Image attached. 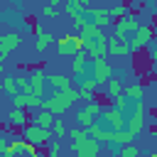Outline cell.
I'll return each mask as SVG.
<instances>
[{"instance_id":"cell-1","label":"cell","mask_w":157,"mask_h":157,"mask_svg":"<svg viewBox=\"0 0 157 157\" xmlns=\"http://www.w3.org/2000/svg\"><path fill=\"white\" fill-rule=\"evenodd\" d=\"M76 101H78V91H76V88L54 91V96L42 98V110H49L52 115H61V113H66Z\"/></svg>"},{"instance_id":"cell-2","label":"cell","mask_w":157,"mask_h":157,"mask_svg":"<svg viewBox=\"0 0 157 157\" xmlns=\"http://www.w3.org/2000/svg\"><path fill=\"white\" fill-rule=\"evenodd\" d=\"M125 39H128L130 54H140V52L147 47V42L155 39V29H152V25H140V27H137L135 32H130Z\"/></svg>"},{"instance_id":"cell-3","label":"cell","mask_w":157,"mask_h":157,"mask_svg":"<svg viewBox=\"0 0 157 157\" xmlns=\"http://www.w3.org/2000/svg\"><path fill=\"white\" fill-rule=\"evenodd\" d=\"M96 123H101L110 130H125V113L115 105H108V108H101V113L96 115Z\"/></svg>"},{"instance_id":"cell-4","label":"cell","mask_w":157,"mask_h":157,"mask_svg":"<svg viewBox=\"0 0 157 157\" xmlns=\"http://www.w3.org/2000/svg\"><path fill=\"white\" fill-rule=\"evenodd\" d=\"M20 130H22V140H27L29 145H34L37 150H39V147H44V145L49 142V137H52V132H49L47 128H39V125H34V123L22 125Z\"/></svg>"},{"instance_id":"cell-5","label":"cell","mask_w":157,"mask_h":157,"mask_svg":"<svg viewBox=\"0 0 157 157\" xmlns=\"http://www.w3.org/2000/svg\"><path fill=\"white\" fill-rule=\"evenodd\" d=\"M110 76H113V66L108 64V59H105V56H96L93 64H91V78H93L98 86H103Z\"/></svg>"},{"instance_id":"cell-6","label":"cell","mask_w":157,"mask_h":157,"mask_svg":"<svg viewBox=\"0 0 157 157\" xmlns=\"http://www.w3.org/2000/svg\"><path fill=\"white\" fill-rule=\"evenodd\" d=\"M71 147L78 157H101V142L93 137H83L81 142H71Z\"/></svg>"},{"instance_id":"cell-7","label":"cell","mask_w":157,"mask_h":157,"mask_svg":"<svg viewBox=\"0 0 157 157\" xmlns=\"http://www.w3.org/2000/svg\"><path fill=\"white\" fill-rule=\"evenodd\" d=\"M105 34L101 32V34H96V37H88V39H83V52L91 56V59H96V56H105Z\"/></svg>"},{"instance_id":"cell-8","label":"cell","mask_w":157,"mask_h":157,"mask_svg":"<svg viewBox=\"0 0 157 157\" xmlns=\"http://www.w3.org/2000/svg\"><path fill=\"white\" fill-rule=\"evenodd\" d=\"M42 98L44 96H34V93H15L12 96V108H22V110H39L42 108Z\"/></svg>"},{"instance_id":"cell-9","label":"cell","mask_w":157,"mask_h":157,"mask_svg":"<svg viewBox=\"0 0 157 157\" xmlns=\"http://www.w3.org/2000/svg\"><path fill=\"white\" fill-rule=\"evenodd\" d=\"M101 103H96V101H88V105L86 108H78V113H76V123L81 125V128H88L93 120H96V115L101 113Z\"/></svg>"},{"instance_id":"cell-10","label":"cell","mask_w":157,"mask_h":157,"mask_svg":"<svg viewBox=\"0 0 157 157\" xmlns=\"http://www.w3.org/2000/svg\"><path fill=\"white\" fill-rule=\"evenodd\" d=\"M105 54L113 56H130V47L125 37H108L105 39Z\"/></svg>"},{"instance_id":"cell-11","label":"cell","mask_w":157,"mask_h":157,"mask_svg":"<svg viewBox=\"0 0 157 157\" xmlns=\"http://www.w3.org/2000/svg\"><path fill=\"white\" fill-rule=\"evenodd\" d=\"M22 44V39H20V34H15V32H7V34H2L0 37V61L5 59V56H10L17 47Z\"/></svg>"},{"instance_id":"cell-12","label":"cell","mask_w":157,"mask_h":157,"mask_svg":"<svg viewBox=\"0 0 157 157\" xmlns=\"http://www.w3.org/2000/svg\"><path fill=\"white\" fill-rule=\"evenodd\" d=\"M113 27H115V37H128L130 32H135V29L140 27V22H137L132 15H125V17L115 20V22H113Z\"/></svg>"},{"instance_id":"cell-13","label":"cell","mask_w":157,"mask_h":157,"mask_svg":"<svg viewBox=\"0 0 157 157\" xmlns=\"http://www.w3.org/2000/svg\"><path fill=\"white\" fill-rule=\"evenodd\" d=\"M27 81H29V91L34 93V96H44V83H47V74L42 71V69H34L29 76H27Z\"/></svg>"},{"instance_id":"cell-14","label":"cell","mask_w":157,"mask_h":157,"mask_svg":"<svg viewBox=\"0 0 157 157\" xmlns=\"http://www.w3.org/2000/svg\"><path fill=\"white\" fill-rule=\"evenodd\" d=\"M56 39H54V34H49V32H44V29H39V27H34V49L42 54L49 44H54Z\"/></svg>"},{"instance_id":"cell-15","label":"cell","mask_w":157,"mask_h":157,"mask_svg":"<svg viewBox=\"0 0 157 157\" xmlns=\"http://www.w3.org/2000/svg\"><path fill=\"white\" fill-rule=\"evenodd\" d=\"M47 83H49L54 91L71 88V78H69V76H64V74H52V76H47Z\"/></svg>"},{"instance_id":"cell-16","label":"cell","mask_w":157,"mask_h":157,"mask_svg":"<svg viewBox=\"0 0 157 157\" xmlns=\"http://www.w3.org/2000/svg\"><path fill=\"white\" fill-rule=\"evenodd\" d=\"M56 49H59V54H61V56H74V54H76V49H74V44H71V34L59 37Z\"/></svg>"},{"instance_id":"cell-17","label":"cell","mask_w":157,"mask_h":157,"mask_svg":"<svg viewBox=\"0 0 157 157\" xmlns=\"http://www.w3.org/2000/svg\"><path fill=\"white\" fill-rule=\"evenodd\" d=\"M7 123H10L12 128H22V125H27V113H25L22 108H12L10 115H7Z\"/></svg>"},{"instance_id":"cell-18","label":"cell","mask_w":157,"mask_h":157,"mask_svg":"<svg viewBox=\"0 0 157 157\" xmlns=\"http://www.w3.org/2000/svg\"><path fill=\"white\" fill-rule=\"evenodd\" d=\"M118 93H123V83H120V78L110 76V78L105 81V98H115Z\"/></svg>"},{"instance_id":"cell-19","label":"cell","mask_w":157,"mask_h":157,"mask_svg":"<svg viewBox=\"0 0 157 157\" xmlns=\"http://www.w3.org/2000/svg\"><path fill=\"white\" fill-rule=\"evenodd\" d=\"M123 96L130 98V101H142V98H145V88H142L140 83H132V86L123 88Z\"/></svg>"},{"instance_id":"cell-20","label":"cell","mask_w":157,"mask_h":157,"mask_svg":"<svg viewBox=\"0 0 157 157\" xmlns=\"http://www.w3.org/2000/svg\"><path fill=\"white\" fill-rule=\"evenodd\" d=\"M52 120H54V115H52L49 110H42V108H39V110H37V115H34V125L47 128V130L52 128Z\"/></svg>"},{"instance_id":"cell-21","label":"cell","mask_w":157,"mask_h":157,"mask_svg":"<svg viewBox=\"0 0 157 157\" xmlns=\"http://www.w3.org/2000/svg\"><path fill=\"white\" fill-rule=\"evenodd\" d=\"M118 157H140V147L135 142H125L118 147Z\"/></svg>"},{"instance_id":"cell-22","label":"cell","mask_w":157,"mask_h":157,"mask_svg":"<svg viewBox=\"0 0 157 157\" xmlns=\"http://www.w3.org/2000/svg\"><path fill=\"white\" fill-rule=\"evenodd\" d=\"M49 132H52L54 137H59V140H61V137L66 135V125H64V120H61L59 115H54V120H52V128H49Z\"/></svg>"},{"instance_id":"cell-23","label":"cell","mask_w":157,"mask_h":157,"mask_svg":"<svg viewBox=\"0 0 157 157\" xmlns=\"http://www.w3.org/2000/svg\"><path fill=\"white\" fill-rule=\"evenodd\" d=\"M103 29L101 27H96V25H91V22H86L83 27H78V37L81 39H88V37H96V34H101Z\"/></svg>"},{"instance_id":"cell-24","label":"cell","mask_w":157,"mask_h":157,"mask_svg":"<svg viewBox=\"0 0 157 157\" xmlns=\"http://www.w3.org/2000/svg\"><path fill=\"white\" fill-rule=\"evenodd\" d=\"M108 12H110L113 22H115V20H120V17H125V15H130V10H128V5H125V2H118V5L108 7Z\"/></svg>"},{"instance_id":"cell-25","label":"cell","mask_w":157,"mask_h":157,"mask_svg":"<svg viewBox=\"0 0 157 157\" xmlns=\"http://www.w3.org/2000/svg\"><path fill=\"white\" fill-rule=\"evenodd\" d=\"M2 91L10 93V96L20 93V91H17V83H15V76H5V78H2Z\"/></svg>"},{"instance_id":"cell-26","label":"cell","mask_w":157,"mask_h":157,"mask_svg":"<svg viewBox=\"0 0 157 157\" xmlns=\"http://www.w3.org/2000/svg\"><path fill=\"white\" fill-rule=\"evenodd\" d=\"M69 132V137H71V142H81L83 137H88V132H86V128H74V130H66Z\"/></svg>"},{"instance_id":"cell-27","label":"cell","mask_w":157,"mask_h":157,"mask_svg":"<svg viewBox=\"0 0 157 157\" xmlns=\"http://www.w3.org/2000/svg\"><path fill=\"white\" fill-rule=\"evenodd\" d=\"M59 140H54V142H49V147H47V157H56L59 155Z\"/></svg>"},{"instance_id":"cell-28","label":"cell","mask_w":157,"mask_h":157,"mask_svg":"<svg viewBox=\"0 0 157 157\" xmlns=\"http://www.w3.org/2000/svg\"><path fill=\"white\" fill-rule=\"evenodd\" d=\"M42 15H44V17H56L59 10H56L54 5H44V7H42Z\"/></svg>"},{"instance_id":"cell-29","label":"cell","mask_w":157,"mask_h":157,"mask_svg":"<svg viewBox=\"0 0 157 157\" xmlns=\"http://www.w3.org/2000/svg\"><path fill=\"white\" fill-rule=\"evenodd\" d=\"M71 44H74V49H76V52H81V49H83V39H81L78 34H71Z\"/></svg>"},{"instance_id":"cell-30","label":"cell","mask_w":157,"mask_h":157,"mask_svg":"<svg viewBox=\"0 0 157 157\" xmlns=\"http://www.w3.org/2000/svg\"><path fill=\"white\" fill-rule=\"evenodd\" d=\"M69 5H74V7H86L88 5V0H66Z\"/></svg>"},{"instance_id":"cell-31","label":"cell","mask_w":157,"mask_h":157,"mask_svg":"<svg viewBox=\"0 0 157 157\" xmlns=\"http://www.w3.org/2000/svg\"><path fill=\"white\" fill-rule=\"evenodd\" d=\"M145 5H147V10H150V15L157 12V10H155V0H145Z\"/></svg>"},{"instance_id":"cell-32","label":"cell","mask_w":157,"mask_h":157,"mask_svg":"<svg viewBox=\"0 0 157 157\" xmlns=\"http://www.w3.org/2000/svg\"><path fill=\"white\" fill-rule=\"evenodd\" d=\"M64 2H66V0H49V5H54V7H56V5H64Z\"/></svg>"},{"instance_id":"cell-33","label":"cell","mask_w":157,"mask_h":157,"mask_svg":"<svg viewBox=\"0 0 157 157\" xmlns=\"http://www.w3.org/2000/svg\"><path fill=\"white\" fill-rule=\"evenodd\" d=\"M5 145H7V140H5V137H0V152L5 150Z\"/></svg>"},{"instance_id":"cell-34","label":"cell","mask_w":157,"mask_h":157,"mask_svg":"<svg viewBox=\"0 0 157 157\" xmlns=\"http://www.w3.org/2000/svg\"><path fill=\"white\" fill-rule=\"evenodd\" d=\"M0 157H12V155H5V152H0Z\"/></svg>"},{"instance_id":"cell-35","label":"cell","mask_w":157,"mask_h":157,"mask_svg":"<svg viewBox=\"0 0 157 157\" xmlns=\"http://www.w3.org/2000/svg\"><path fill=\"white\" fill-rule=\"evenodd\" d=\"M147 157H157V152H150V155H147Z\"/></svg>"},{"instance_id":"cell-36","label":"cell","mask_w":157,"mask_h":157,"mask_svg":"<svg viewBox=\"0 0 157 157\" xmlns=\"http://www.w3.org/2000/svg\"><path fill=\"white\" fill-rule=\"evenodd\" d=\"M32 157H42V155H39V152H34V155H32Z\"/></svg>"},{"instance_id":"cell-37","label":"cell","mask_w":157,"mask_h":157,"mask_svg":"<svg viewBox=\"0 0 157 157\" xmlns=\"http://www.w3.org/2000/svg\"><path fill=\"white\" fill-rule=\"evenodd\" d=\"M0 74H2V61H0Z\"/></svg>"},{"instance_id":"cell-38","label":"cell","mask_w":157,"mask_h":157,"mask_svg":"<svg viewBox=\"0 0 157 157\" xmlns=\"http://www.w3.org/2000/svg\"><path fill=\"white\" fill-rule=\"evenodd\" d=\"M88 2H91V0H88Z\"/></svg>"}]
</instances>
